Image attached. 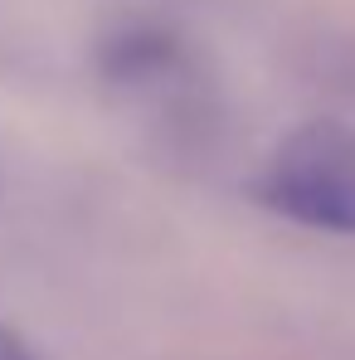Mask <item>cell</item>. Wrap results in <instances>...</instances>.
<instances>
[{"mask_svg":"<svg viewBox=\"0 0 355 360\" xmlns=\"http://www.w3.org/2000/svg\"><path fill=\"white\" fill-rule=\"evenodd\" d=\"M253 200L316 234L355 239V131L341 122H306L278 141Z\"/></svg>","mask_w":355,"mask_h":360,"instance_id":"obj_1","label":"cell"},{"mask_svg":"<svg viewBox=\"0 0 355 360\" xmlns=\"http://www.w3.org/2000/svg\"><path fill=\"white\" fill-rule=\"evenodd\" d=\"M0 360H39V356H34L15 331H5V326H0Z\"/></svg>","mask_w":355,"mask_h":360,"instance_id":"obj_2","label":"cell"}]
</instances>
